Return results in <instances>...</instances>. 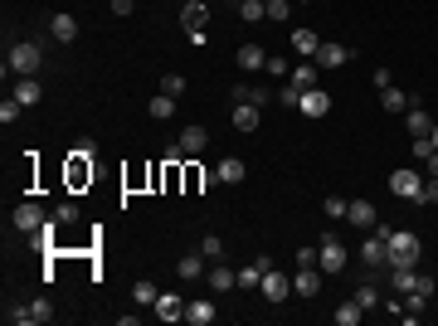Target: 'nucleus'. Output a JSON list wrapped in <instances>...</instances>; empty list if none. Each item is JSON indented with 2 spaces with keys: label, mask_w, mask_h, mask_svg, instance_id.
I'll use <instances>...</instances> for the list:
<instances>
[{
  "label": "nucleus",
  "mask_w": 438,
  "mask_h": 326,
  "mask_svg": "<svg viewBox=\"0 0 438 326\" xmlns=\"http://www.w3.org/2000/svg\"><path fill=\"white\" fill-rule=\"evenodd\" d=\"M39 63H44V44H39V39H20V44H10V58H5V68H10V73L34 78V73H39Z\"/></svg>",
  "instance_id": "nucleus-1"
},
{
  "label": "nucleus",
  "mask_w": 438,
  "mask_h": 326,
  "mask_svg": "<svg viewBox=\"0 0 438 326\" xmlns=\"http://www.w3.org/2000/svg\"><path fill=\"white\" fill-rule=\"evenodd\" d=\"M384 239H389V268H414V263H419L424 244H419L414 229H389Z\"/></svg>",
  "instance_id": "nucleus-2"
},
{
  "label": "nucleus",
  "mask_w": 438,
  "mask_h": 326,
  "mask_svg": "<svg viewBox=\"0 0 438 326\" xmlns=\"http://www.w3.org/2000/svg\"><path fill=\"white\" fill-rule=\"evenodd\" d=\"M15 326H34V322H54V302L49 297H34V302H25V307H10L5 312Z\"/></svg>",
  "instance_id": "nucleus-3"
},
{
  "label": "nucleus",
  "mask_w": 438,
  "mask_h": 326,
  "mask_svg": "<svg viewBox=\"0 0 438 326\" xmlns=\"http://www.w3.org/2000/svg\"><path fill=\"white\" fill-rule=\"evenodd\" d=\"M346 263H351L346 244H341L336 234H327V239H322V248H317V268H322V272H341Z\"/></svg>",
  "instance_id": "nucleus-4"
},
{
  "label": "nucleus",
  "mask_w": 438,
  "mask_h": 326,
  "mask_svg": "<svg viewBox=\"0 0 438 326\" xmlns=\"http://www.w3.org/2000/svg\"><path fill=\"white\" fill-rule=\"evenodd\" d=\"M389 190L399 195V200H424V175L419 170H389Z\"/></svg>",
  "instance_id": "nucleus-5"
},
{
  "label": "nucleus",
  "mask_w": 438,
  "mask_h": 326,
  "mask_svg": "<svg viewBox=\"0 0 438 326\" xmlns=\"http://www.w3.org/2000/svg\"><path fill=\"white\" fill-rule=\"evenodd\" d=\"M10 224H15L20 234H34V229H44V224H49V215H44V205H34V200H25V205H15V215H10Z\"/></svg>",
  "instance_id": "nucleus-6"
},
{
  "label": "nucleus",
  "mask_w": 438,
  "mask_h": 326,
  "mask_svg": "<svg viewBox=\"0 0 438 326\" xmlns=\"http://www.w3.org/2000/svg\"><path fill=\"white\" fill-rule=\"evenodd\" d=\"M346 63H351V49L336 44V39H322V49H317V68H346Z\"/></svg>",
  "instance_id": "nucleus-7"
},
{
  "label": "nucleus",
  "mask_w": 438,
  "mask_h": 326,
  "mask_svg": "<svg viewBox=\"0 0 438 326\" xmlns=\"http://www.w3.org/2000/svg\"><path fill=\"white\" fill-rule=\"evenodd\" d=\"M151 312H156V322H185V302L175 297V292H161V297L151 302Z\"/></svg>",
  "instance_id": "nucleus-8"
},
{
  "label": "nucleus",
  "mask_w": 438,
  "mask_h": 326,
  "mask_svg": "<svg viewBox=\"0 0 438 326\" xmlns=\"http://www.w3.org/2000/svg\"><path fill=\"white\" fill-rule=\"evenodd\" d=\"M292 88H297V93H312V88H322V68H317V63H312V58H302L297 68H292Z\"/></svg>",
  "instance_id": "nucleus-9"
},
{
  "label": "nucleus",
  "mask_w": 438,
  "mask_h": 326,
  "mask_svg": "<svg viewBox=\"0 0 438 326\" xmlns=\"http://www.w3.org/2000/svg\"><path fill=\"white\" fill-rule=\"evenodd\" d=\"M175 146H180L185 156H200V151L210 146V132H205L200 122H190V127H180V141H175Z\"/></svg>",
  "instance_id": "nucleus-10"
},
{
  "label": "nucleus",
  "mask_w": 438,
  "mask_h": 326,
  "mask_svg": "<svg viewBox=\"0 0 438 326\" xmlns=\"http://www.w3.org/2000/svg\"><path fill=\"white\" fill-rule=\"evenodd\" d=\"M346 219H351L356 229H375V224H380V210H375L370 200H351V205H346Z\"/></svg>",
  "instance_id": "nucleus-11"
},
{
  "label": "nucleus",
  "mask_w": 438,
  "mask_h": 326,
  "mask_svg": "<svg viewBox=\"0 0 438 326\" xmlns=\"http://www.w3.org/2000/svg\"><path fill=\"white\" fill-rule=\"evenodd\" d=\"M180 25H185V34H190V29H205L210 25V5H205V0H185V5H180Z\"/></svg>",
  "instance_id": "nucleus-12"
},
{
  "label": "nucleus",
  "mask_w": 438,
  "mask_h": 326,
  "mask_svg": "<svg viewBox=\"0 0 438 326\" xmlns=\"http://www.w3.org/2000/svg\"><path fill=\"white\" fill-rule=\"evenodd\" d=\"M205 282H210L215 292H229V287H239V272L224 268V258H219V263H210V268H205Z\"/></svg>",
  "instance_id": "nucleus-13"
},
{
  "label": "nucleus",
  "mask_w": 438,
  "mask_h": 326,
  "mask_svg": "<svg viewBox=\"0 0 438 326\" xmlns=\"http://www.w3.org/2000/svg\"><path fill=\"white\" fill-rule=\"evenodd\" d=\"M258 292H263L268 302H282L287 292H292V282H287L282 272H273V268H268V272H263V282H258Z\"/></svg>",
  "instance_id": "nucleus-14"
},
{
  "label": "nucleus",
  "mask_w": 438,
  "mask_h": 326,
  "mask_svg": "<svg viewBox=\"0 0 438 326\" xmlns=\"http://www.w3.org/2000/svg\"><path fill=\"white\" fill-rule=\"evenodd\" d=\"M49 34H54V44H73V39H78V20L58 10L54 20H49Z\"/></svg>",
  "instance_id": "nucleus-15"
},
{
  "label": "nucleus",
  "mask_w": 438,
  "mask_h": 326,
  "mask_svg": "<svg viewBox=\"0 0 438 326\" xmlns=\"http://www.w3.org/2000/svg\"><path fill=\"white\" fill-rule=\"evenodd\" d=\"M292 292H297V297H317V292H322V272H317V268H297Z\"/></svg>",
  "instance_id": "nucleus-16"
},
{
  "label": "nucleus",
  "mask_w": 438,
  "mask_h": 326,
  "mask_svg": "<svg viewBox=\"0 0 438 326\" xmlns=\"http://www.w3.org/2000/svg\"><path fill=\"white\" fill-rule=\"evenodd\" d=\"M297 112H302V117H322V112H331V98L322 93V88H312V93H302Z\"/></svg>",
  "instance_id": "nucleus-17"
},
{
  "label": "nucleus",
  "mask_w": 438,
  "mask_h": 326,
  "mask_svg": "<svg viewBox=\"0 0 438 326\" xmlns=\"http://www.w3.org/2000/svg\"><path fill=\"white\" fill-rule=\"evenodd\" d=\"M258 112H263V108H253V103H234V117H229V122H234V132H253V127L263 122Z\"/></svg>",
  "instance_id": "nucleus-18"
},
{
  "label": "nucleus",
  "mask_w": 438,
  "mask_h": 326,
  "mask_svg": "<svg viewBox=\"0 0 438 326\" xmlns=\"http://www.w3.org/2000/svg\"><path fill=\"white\" fill-rule=\"evenodd\" d=\"M205 263H210V258H205V253L195 248V253H185V258L175 263V277H185V282H195V277H205Z\"/></svg>",
  "instance_id": "nucleus-19"
},
{
  "label": "nucleus",
  "mask_w": 438,
  "mask_h": 326,
  "mask_svg": "<svg viewBox=\"0 0 438 326\" xmlns=\"http://www.w3.org/2000/svg\"><path fill=\"white\" fill-rule=\"evenodd\" d=\"M292 49H297L302 58H312V63H317V49H322L317 29H292Z\"/></svg>",
  "instance_id": "nucleus-20"
},
{
  "label": "nucleus",
  "mask_w": 438,
  "mask_h": 326,
  "mask_svg": "<svg viewBox=\"0 0 438 326\" xmlns=\"http://www.w3.org/2000/svg\"><path fill=\"white\" fill-rule=\"evenodd\" d=\"M215 317H219L215 302H205V297H200V302H185V322H190V326H210Z\"/></svg>",
  "instance_id": "nucleus-21"
},
{
  "label": "nucleus",
  "mask_w": 438,
  "mask_h": 326,
  "mask_svg": "<svg viewBox=\"0 0 438 326\" xmlns=\"http://www.w3.org/2000/svg\"><path fill=\"white\" fill-rule=\"evenodd\" d=\"M273 93L268 88H258V83H234V103H253V108H263Z\"/></svg>",
  "instance_id": "nucleus-22"
},
{
  "label": "nucleus",
  "mask_w": 438,
  "mask_h": 326,
  "mask_svg": "<svg viewBox=\"0 0 438 326\" xmlns=\"http://www.w3.org/2000/svg\"><path fill=\"white\" fill-rule=\"evenodd\" d=\"M263 63H268V54H263L253 39H248V44H239V68H244V73H258Z\"/></svg>",
  "instance_id": "nucleus-23"
},
{
  "label": "nucleus",
  "mask_w": 438,
  "mask_h": 326,
  "mask_svg": "<svg viewBox=\"0 0 438 326\" xmlns=\"http://www.w3.org/2000/svg\"><path fill=\"white\" fill-rule=\"evenodd\" d=\"M404 122H409V132H414V136H429V132H434V117H429V112L419 108V98L409 103V112H404Z\"/></svg>",
  "instance_id": "nucleus-24"
},
{
  "label": "nucleus",
  "mask_w": 438,
  "mask_h": 326,
  "mask_svg": "<svg viewBox=\"0 0 438 326\" xmlns=\"http://www.w3.org/2000/svg\"><path fill=\"white\" fill-rule=\"evenodd\" d=\"M215 175H219V185H239V180H244V161H239V156H224V161L215 165Z\"/></svg>",
  "instance_id": "nucleus-25"
},
{
  "label": "nucleus",
  "mask_w": 438,
  "mask_h": 326,
  "mask_svg": "<svg viewBox=\"0 0 438 326\" xmlns=\"http://www.w3.org/2000/svg\"><path fill=\"white\" fill-rule=\"evenodd\" d=\"M409 103H414V98H409V93H399L394 83L380 93V108H384V112H409Z\"/></svg>",
  "instance_id": "nucleus-26"
},
{
  "label": "nucleus",
  "mask_w": 438,
  "mask_h": 326,
  "mask_svg": "<svg viewBox=\"0 0 438 326\" xmlns=\"http://www.w3.org/2000/svg\"><path fill=\"white\" fill-rule=\"evenodd\" d=\"M15 98H20L25 108H34V103L44 98V88H39V78H15Z\"/></svg>",
  "instance_id": "nucleus-27"
},
{
  "label": "nucleus",
  "mask_w": 438,
  "mask_h": 326,
  "mask_svg": "<svg viewBox=\"0 0 438 326\" xmlns=\"http://www.w3.org/2000/svg\"><path fill=\"white\" fill-rule=\"evenodd\" d=\"M146 117H156V122H165V117H175V98H170V93H156V98L146 103Z\"/></svg>",
  "instance_id": "nucleus-28"
},
{
  "label": "nucleus",
  "mask_w": 438,
  "mask_h": 326,
  "mask_svg": "<svg viewBox=\"0 0 438 326\" xmlns=\"http://www.w3.org/2000/svg\"><path fill=\"white\" fill-rule=\"evenodd\" d=\"M234 10L244 15V25H258V20H268V0H239Z\"/></svg>",
  "instance_id": "nucleus-29"
},
{
  "label": "nucleus",
  "mask_w": 438,
  "mask_h": 326,
  "mask_svg": "<svg viewBox=\"0 0 438 326\" xmlns=\"http://www.w3.org/2000/svg\"><path fill=\"white\" fill-rule=\"evenodd\" d=\"M360 317H365V307H360L356 297H351V302H341V307H336V326H356Z\"/></svg>",
  "instance_id": "nucleus-30"
},
{
  "label": "nucleus",
  "mask_w": 438,
  "mask_h": 326,
  "mask_svg": "<svg viewBox=\"0 0 438 326\" xmlns=\"http://www.w3.org/2000/svg\"><path fill=\"white\" fill-rule=\"evenodd\" d=\"M161 297V287H156V282H151V277H141L137 287H132V302H137V307H151V302Z\"/></svg>",
  "instance_id": "nucleus-31"
},
{
  "label": "nucleus",
  "mask_w": 438,
  "mask_h": 326,
  "mask_svg": "<svg viewBox=\"0 0 438 326\" xmlns=\"http://www.w3.org/2000/svg\"><path fill=\"white\" fill-rule=\"evenodd\" d=\"M389 277H394V292H404V297H409L414 282H419V272H414V268H389Z\"/></svg>",
  "instance_id": "nucleus-32"
},
{
  "label": "nucleus",
  "mask_w": 438,
  "mask_h": 326,
  "mask_svg": "<svg viewBox=\"0 0 438 326\" xmlns=\"http://www.w3.org/2000/svg\"><path fill=\"white\" fill-rule=\"evenodd\" d=\"M200 253H205L210 263H219V258H224V239H219V234H205V239H200Z\"/></svg>",
  "instance_id": "nucleus-33"
},
{
  "label": "nucleus",
  "mask_w": 438,
  "mask_h": 326,
  "mask_svg": "<svg viewBox=\"0 0 438 326\" xmlns=\"http://www.w3.org/2000/svg\"><path fill=\"white\" fill-rule=\"evenodd\" d=\"M20 112H25V103H20V98H15V93H10V98H5V103H0V122H5V127H10V122H20Z\"/></svg>",
  "instance_id": "nucleus-34"
},
{
  "label": "nucleus",
  "mask_w": 438,
  "mask_h": 326,
  "mask_svg": "<svg viewBox=\"0 0 438 326\" xmlns=\"http://www.w3.org/2000/svg\"><path fill=\"white\" fill-rule=\"evenodd\" d=\"M263 73H273V78H292V63H287V58H282V54H268V63H263Z\"/></svg>",
  "instance_id": "nucleus-35"
},
{
  "label": "nucleus",
  "mask_w": 438,
  "mask_h": 326,
  "mask_svg": "<svg viewBox=\"0 0 438 326\" xmlns=\"http://www.w3.org/2000/svg\"><path fill=\"white\" fill-rule=\"evenodd\" d=\"M356 302L365 307V312H375V307H380V292H375L370 282H360V287H356Z\"/></svg>",
  "instance_id": "nucleus-36"
},
{
  "label": "nucleus",
  "mask_w": 438,
  "mask_h": 326,
  "mask_svg": "<svg viewBox=\"0 0 438 326\" xmlns=\"http://www.w3.org/2000/svg\"><path fill=\"white\" fill-rule=\"evenodd\" d=\"M346 205H351V200H341V195H327V200H322L327 219H346Z\"/></svg>",
  "instance_id": "nucleus-37"
},
{
  "label": "nucleus",
  "mask_w": 438,
  "mask_h": 326,
  "mask_svg": "<svg viewBox=\"0 0 438 326\" xmlns=\"http://www.w3.org/2000/svg\"><path fill=\"white\" fill-rule=\"evenodd\" d=\"M258 282H263V268H258V263H248V268H239V287H258Z\"/></svg>",
  "instance_id": "nucleus-38"
},
{
  "label": "nucleus",
  "mask_w": 438,
  "mask_h": 326,
  "mask_svg": "<svg viewBox=\"0 0 438 326\" xmlns=\"http://www.w3.org/2000/svg\"><path fill=\"white\" fill-rule=\"evenodd\" d=\"M287 15H292V0H268V20H277V25H282Z\"/></svg>",
  "instance_id": "nucleus-39"
},
{
  "label": "nucleus",
  "mask_w": 438,
  "mask_h": 326,
  "mask_svg": "<svg viewBox=\"0 0 438 326\" xmlns=\"http://www.w3.org/2000/svg\"><path fill=\"white\" fill-rule=\"evenodd\" d=\"M54 219H58V224H78V205H73V200H63V205L54 210Z\"/></svg>",
  "instance_id": "nucleus-40"
},
{
  "label": "nucleus",
  "mask_w": 438,
  "mask_h": 326,
  "mask_svg": "<svg viewBox=\"0 0 438 326\" xmlns=\"http://www.w3.org/2000/svg\"><path fill=\"white\" fill-rule=\"evenodd\" d=\"M161 93L180 98V93H185V78H180V73H165V78H161Z\"/></svg>",
  "instance_id": "nucleus-41"
},
{
  "label": "nucleus",
  "mask_w": 438,
  "mask_h": 326,
  "mask_svg": "<svg viewBox=\"0 0 438 326\" xmlns=\"http://www.w3.org/2000/svg\"><path fill=\"white\" fill-rule=\"evenodd\" d=\"M419 205H438V175H424V200Z\"/></svg>",
  "instance_id": "nucleus-42"
},
{
  "label": "nucleus",
  "mask_w": 438,
  "mask_h": 326,
  "mask_svg": "<svg viewBox=\"0 0 438 326\" xmlns=\"http://www.w3.org/2000/svg\"><path fill=\"white\" fill-rule=\"evenodd\" d=\"M277 103H282V108H297V103H302V93L292 88V83H287V88H277Z\"/></svg>",
  "instance_id": "nucleus-43"
},
{
  "label": "nucleus",
  "mask_w": 438,
  "mask_h": 326,
  "mask_svg": "<svg viewBox=\"0 0 438 326\" xmlns=\"http://www.w3.org/2000/svg\"><path fill=\"white\" fill-rule=\"evenodd\" d=\"M414 292H424V297H434V292H438V282H434V277H429V272H419V282H414Z\"/></svg>",
  "instance_id": "nucleus-44"
},
{
  "label": "nucleus",
  "mask_w": 438,
  "mask_h": 326,
  "mask_svg": "<svg viewBox=\"0 0 438 326\" xmlns=\"http://www.w3.org/2000/svg\"><path fill=\"white\" fill-rule=\"evenodd\" d=\"M370 83H375V88H380V93H384V88L394 83V73H389V68H375V73H370Z\"/></svg>",
  "instance_id": "nucleus-45"
},
{
  "label": "nucleus",
  "mask_w": 438,
  "mask_h": 326,
  "mask_svg": "<svg viewBox=\"0 0 438 326\" xmlns=\"http://www.w3.org/2000/svg\"><path fill=\"white\" fill-rule=\"evenodd\" d=\"M297 268H317V248H297Z\"/></svg>",
  "instance_id": "nucleus-46"
},
{
  "label": "nucleus",
  "mask_w": 438,
  "mask_h": 326,
  "mask_svg": "<svg viewBox=\"0 0 438 326\" xmlns=\"http://www.w3.org/2000/svg\"><path fill=\"white\" fill-rule=\"evenodd\" d=\"M429 151H434V141H429V136H414V156H419V161H424V156H429Z\"/></svg>",
  "instance_id": "nucleus-47"
},
{
  "label": "nucleus",
  "mask_w": 438,
  "mask_h": 326,
  "mask_svg": "<svg viewBox=\"0 0 438 326\" xmlns=\"http://www.w3.org/2000/svg\"><path fill=\"white\" fill-rule=\"evenodd\" d=\"M424 175H438V146L429 151V156H424Z\"/></svg>",
  "instance_id": "nucleus-48"
},
{
  "label": "nucleus",
  "mask_w": 438,
  "mask_h": 326,
  "mask_svg": "<svg viewBox=\"0 0 438 326\" xmlns=\"http://www.w3.org/2000/svg\"><path fill=\"white\" fill-rule=\"evenodd\" d=\"M112 5V15H132V0H108Z\"/></svg>",
  "instance_id": "nucleus-49"
},
{
  "label": "nucleus",
  "mask_w": 438,
  "mask_h": 326,
  "mask_svg": "<svg viewBox=\"0 0 438 326\" xmlns=\"http://www.w3.org/2000/svg\"><path fill=\"white\" fill-rule=\"evenodd\" d=\"M429 141H434V146H438V117H434V132H429Z\"/></svg>",
  "instance_id": "nucleus-50"
},
{
  "label": "nucleus",
  "mask_w": 438,
  "mask_h": 326,
  "mask_svg": "<svg viewBox=\"0 0 438 326\" xmlns=\"http://www.w3.org/2000/svg\"><path fill=\"white\" fill-rule=\"evenodd\" d=\"M205 5H210V0H205Z\"/></svg>",
  "instance_id": "nucleus-51"
}]
</instances>
